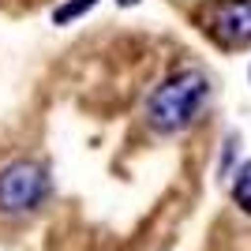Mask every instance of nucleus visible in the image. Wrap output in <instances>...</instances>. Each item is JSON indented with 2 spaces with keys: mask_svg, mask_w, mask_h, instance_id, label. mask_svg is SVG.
Returning <instances> with one entry per match:
<instances>
[{
  "mask_svg": "<svg viewBox=\"0 0 251 251\" xmlns=\"http://www.w3.org/2000/svg\"><path fill=\"white\" fill-rule=\"evenodd\" d=\"M94 4H98V0H68V4H60V8H52V23H56V26H64V23H72V19H79V15H86Z\"/></svg>",
  "mask_w": 251,
  "mask_h": 251,
  "instance_id": "obj_5",
  "label": "nucleus"
},
{
  "mask_svg": "<svg viewBox=\"0 0 251 251\" xmlns=\"http://www.w3.org/2000/svg\"><path fill=\"white\" fill-rule=\"evenodd\" d=\"M116 4H139V0H116Z\"/></svg>",
  "mask_w": 251,
  "mask_h": 251,
  "instance_id": "obj_6",
  "label": "nucleus"
},
{
  "mask_svg": "<svg viewBox=\"0 0 251 251\" xmlns=\"http://www.w3.org/2000/svg\"><path fill=\"white\" fill-rule=\"evenodd\" d=\"M210 101V79L195 68L169 75L165 83L154 86V94L147 98V124L161 135L184 131V127L202 113V105Z\"/></svg>",
  "mask_w": 251,
  "mask_h": 251,
  "instance_id": "obj_1",
  "label": "nucleus"
},
{
  "mask_svg": "<svg viewBox=\"0 0 251 251\" xmlns=\"http://www.w3.org/2000/svg\"><path fill=\"white\" fill-rule=\"evenodd\" d=\"M49 169L30 157H15L0 169V214L4 218H23L34 214L49 199Z\"/></svg>",
  "mask_w": 251,
  "mask_h": 251,
  "instance_id": "obj_2",
  "label": "nucleus"
},
{
  "mask_svg": "<svg viewBox=\"0 0 251 251\" xmlns=\"http://www.w3.org/2000/svg\"><path fill=\"white\" fill-rule=\"evenodd\" d=\"M232 202H236L244 214H251V161H244V165L236 169V176H232Z\"/></svg>",
  "mask_w": 251,
  "mask_h": 251,
  "instance_id": "obj_4",
  "label": "nucleus"
},
{
  "mask_svg": "<svg viewBox=\"0 0 251 251\" xmlns=\"http://www.w3.org/2000/svg\"><path fill=\"white\" fill-rule=\"evenodd\" d=\"M210 30L225 45H248L251 42V0H221L210 15Z\"/></svg>",
  "mask_w": 251,
  "mask_h": 251,
  "instance_id": "obj_3",
  "label": "nucleus"
}]
</instances>
